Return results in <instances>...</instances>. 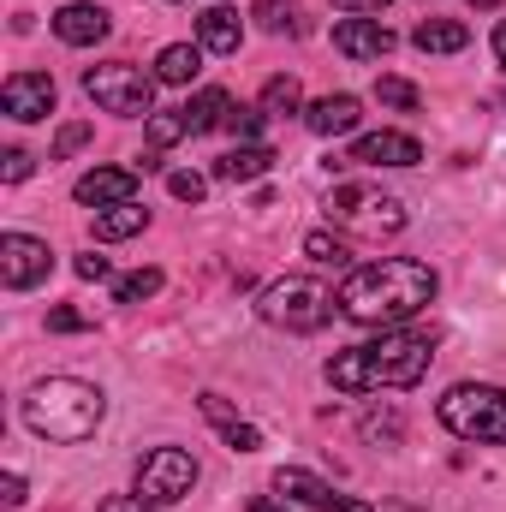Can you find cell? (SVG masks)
<instances>
[{
	"label": "cell",
	"instance_id": "cell-20",
	"mask_svg": "<svg viewBox=\"0 0 506 512\" xmlns=\"http://www.w3.org/2000/svg\"><path fill=\"white\" fill-rule=\"evenodd\" d=\"M411 42H417L423 54H459V48L471 42V30L453 24V18H423V24L411 30Z\"/></svg>",
	"mask_w": 506,
	"mask_h": 512
},
{
	"label": "cell",
	"instance_id": "cell-5",
	"mask_svg": "<svg viewBox=\"0 0 506 512\" xmlns=\"http://www.w3.org/2000/svg\"><path fill=\"white\" fill-rule=\"evenodd\" d=\"M334 292L322 286V280H304V274H286V280H274L268 292H262V322L268 328H286V334H316V328H328V316H334Z\"/></svg>",
	"mask_w": 506,
	"mask_h": 512
},
{
	"label": "cell",
	"instance_id": "cell-19",
	"mask_svg": "<svg viewBox=\"0 0 506 512\" xmlns=\"http://www.w3.org/2000/svg\"><path fill=\"white\" fill-rule=\"evenodd\" d=\"M197 405H203V417L227 435V447H233V453H256V447H262V435H256L251 423H239V417H233V405H227L221 393H203Z\"/></svg>",
	"mask_w": 506,
	"mask_h": 512
},
{
	"label": "cell",
	"instance_id": "cell-27",
	"mask_svg": "<svg viewBox=\"0 0 506 512\" xmlns=\"http://www.w3.org/2000/svg\"><path fill=\"white\" fill-rule=\"evenodd\" d=\"M155 292H161V268H131V274H120V280H114V298H120V304L155 298Z\"/></svg>",
	"mask_w": 506,
	"mask_h": 512
},
{
	"label": "cell",
	"instance_id": "cell-42",
	"mask_svg": "<svg viewBox=\"0 0 506 512\" xmlns=\"http://www.w3.org/2000/svg\"><path fill=\"white\" fill-rule=\"evenodd\" d=\"M471 6H483V12H489V6H501V0H471Z\"/></svg>",
	"mask_w": 506,
	"mask_h": 512
},
{
	"label": "cell",
	"instance_id": "cell-28",
	"mask_svg": "<svg viewBox=\"0 0 506 512\" xmlns=\"http://www.w3.org/2000/svg\"><path fill=\"white\" fill-rule=\"evenodd\" d=\"M256 24H262L268 36H286V30H304V24H298V12H292V0H256Z\"/></svg>",
	"mask_w": 506,
	"mask_h": 512
},
{
	"label": "cell",
	"instance_id": "cell-13",
	"mask_svg": "<svg viewBox=\"0 0 506 512\" xmlns=\"http://www.w3.org/2000/svg\"><path fill=\"white\" fill-rule=\"evenodd\" d=\"M78 203L90 209H120V203H137V173L131 167H96L78 179Z\"/></svg>",
	"mask_w": 506,
	"mask_h": 512
},
{
	"label": "cell",
	"instance_id": "cell-23",
	"mask_svg": "<svg viewBox=\"0 0 506 512\" xmlns=\"http://www.w3.org/2000/svg\"><path fill=\"white\" fill-rule=\"evenodd\" d=\"M203 72V48H191V42H173V48H161V60H155V78L161 84H191Z\"/></svg>",
	"mask_w": 506,
	"mask_h": 512
},
{
	"label": "cell",
	"instance_id": "cell-1",
	"mask_svg": "<svg viewBox=\"0 0 506 512\" xmlns=\"http://www.w3.org/2000/svg\"><path fill=\"white\" fill-rule=\"evenodd\" d=\"M334 298H340V316H346V322L393 328V322H411L417 310H429V298H435V268H429V262H411V256H381V262L352 268Z\"/></svg>",
	"mask_w": 506,
	"mask_h": 512
},
{
	"label": "cell",
	"instance_id": "cell-39",
	"mask_svg": "<svg viewBox=\"0 0 506 512\" xmlns=\"http://www.w3.org/2000/svg\"><path fill=\"white\" fill-rule=\"evenodd\" d=\"M340 12H381V6H393V0H334Z\"/></svg>",
	"mask_w": 506,
	"mask_h": 512
},
{
	"label": "cell",
	"instance_id": "cell-37",
	"mask_svg": "<svg viewBox=\"0 0 506 512\" xmlns=\"http://www.w3.org/2000/svg\"><path fill=\"white\" fill-rule=\"evenodd\" d=\"M102 512H155V507H149L143 495H108V501H102Z\"/></svg>",
	"mask_w": 506,
	"mask_h": 512
},
{
	"label": "cell",
	"instance_id": "cell-25",
	"mask_svg": "<svg viewBox=\"0 0 506 512\" xmlns=\"http://www.w3.org/2000/svg\"><path fill=\"white\" fill-rule=\"evenodd\" d=\"M304 256H310V262H322V268H346V274H352V245H346V239H334V233H322V227H316V233H304Z\"/></svg>",
	"mask_w": 506,
	"mask_h": 512
},
{
	"label": "cell",
	"instance_id": "cell-22",
	"mask_svg": "<svg viewBox=\"0 0 506 512\" xmlns=\"http://www.w3.org/2000/svg\"><path fill=\"white\" fill-rule=\"evenodd\" d=\"M233 108H239V102H233L227 90H203L197 102H185V120H191V137H197V131L227 126V120H233Z\"/></svg>",
	"mask_w": 506,
	"mask_h": 512
},
{
	"label": "cell",
	"instance_id": "cell-18",
	"mask_svg": "<svg viewBox=\"0 0 506 512\" xmlns=\"http://www.w3.org/2000/svg\"><path fill=\"white\" fill-rule=\"evenodd\" d=\"M268 167H274V149H268V143H239V149H227V155L215 161V179L245 185V179H262Z\"/></svg>",
	"mask_w": 506,
	"mask_h": 512
},
{
	"label": "cell",
	"instance_id": "cell-32",
	"mask_svg": "<svg viewBox=\"0 0 506 512\" xmlns=\"http://www.w3.org/2000/svg\"><path fill=\"white\" fill-rule=\"evenodd\" d=\"M48 328H54V334H84V328H90V316H84V310H72V304H60V310H48Z\"/></svg>",
	"mask_w": 506,
	"mask_h": 512
},
{
	"label": "cell",
	"instance_id": "cell-33",
	"mask_svg": "<svg viewBox=\"0 0 506 512\" xmlns=\"http://www.w3.org/2000/svg\"><path fill=\"white\" fill-rule=\"evenodd\" d=\"M0 179H6V185L30 179V155H24V149H6V155H0Z\"/></svg>",
	"mask_w": 506,
	"mask_h": 512
},
{
	"label": "cell",
	"instance_id": "cell-35",
	"mask_svg": "<svg viewBox=\"0 0 506 512\" xmlns=\"http://www.w3.org/2000/svg\"><path fill=\"white\" fill-rule=\"evenodd\" d=\"M78 280H114V262H108V256H78Z\"/></svg>",
	"mask_w": 506,
	"mask_h": 512
},
{
	"label": "cell",
	"instance_id": "cell-40",
	"mask_svg": "<svg viewBox=\"0 0 506 512\" xmlns=\"http://www.w3.org/2000/svg\"><path fill=\"white\" fill-rule=\"evenodd\" d=\"M495 60L506 66V18H501V30H495Z\"/></svg>",
	"mask_w": 506,
	"mask_h": 512
},
{
	"label": "cell",
	"instance_id": "cell-4",
	"mask_svg": "<svg viewBox=\"0 0 506 512\" xmlns=\"http://www.w3.org/2000/svg\"><path fill=\"white\" fill-rule=\"evenodd\" d=\"M435 417L459 435V441H483V447H506V387L489 382H459L441 393Z\"/></svg>",
	"mask_w": 506,
	"mask_h": 512
},
{
	"label": "cell",
	"instance_id": "cell-15",
	"mask_svg": "<svg viewBox=\"0 0 506 512\" xmlns=\"http://www.w3.org/2000/svg\"><path fill=\"white\" fill-rule=\"evenodd\" d=\"M114 24H108V12L102 6H90V0H72V6H60L54 12V36L60 42H72V48H90V42H102Z\"/></svg>",
	"mask_w": 506,
	"mask_h": 512
},
{
	"label": "cell",
	"instance_id": "cell-17",
	"mask_svg": "<svg viewBox=\"0 0 506 512\" xmlns=\"http://www.w3.org/2000/svg\"><path fill=\"white\" fill-rule=\"evenodd\" d=\"M239 42H245V24H239L233 6H209V12L197 18V48H209V54H239Z\"/></svg>",
	"mask_w": 506,
	"mask_h": 512
},
{
	"label": "cell",
	"instance_id": "cell-16",
	"mask_svg": "<svg viewBox=\"0 0 506 512\" xmlns=\"http://www.w3.org/2000/svg\"><path fill=\"white\" fill-rule=\"evenodd\" d=\"M358 120H364L358 96H322V102L304 108V126L316 131V137H346V131H358Z\"/></svg>",
	"mask_w": 506,
	"mask_h": 512
},
{
	"label": "cell",
	"instance_id": "cell-3",
	"mask_svg": "<svg viewBox=\"0 0 506 512\" xmlns=\"http://www.w3.org/2000/svg\"><path fill=\"white\" fill-rule=\"evenodd\" d=\"M108 417V399L96 382H78V376H48L24 393V429L42 435V441H60V447H78L102 429Z\"/></svg>",
	"mask_w": 506,
	"mask_h": 512
},
{
	"label": "cell",
	"instance_id": "cell-26",
	"mask_svg": "<svg viewBox=\"0 0 506 512\" xmlns=\"http://www.w3.org/2000/svg\"><path fill=\"white\" fill-rule=\"evenodd\" d=\"M179 137H191V120H185V108H167V114H149V149L161 155L167 143H179Z\"/></svg>",
	"mask_w": 506,
	"mask_h": 512
},
{
	"label": "cell",
	"instance_id": "cell-30",
	"mask_svg": "<svg viewBox=\"0 0 506 512\" xmlns=\"http://www.w3.org/2000/svg\"><path fill=\"white\" fill-rule=\"evenodd\" d=\"M167 191H173L179 203H203V197H209V179H203V173H167Z\"/></svg>",
	"mask_w": 506,
	"mask_h": 512
},
{
	"label": "cell",
	"instance_id": "cell-11",
	"mask_svg": "<svg viewBox=\"0 0 506 512\" xmlns=\"http://www.w3.org/2000/svg\"><path fill=\"white\" fill-rule=\"evenodd\" d=\"M0 108H6V120H18V126L48 120V114H54V78H48V72H12V78L0 84Z\"/></svg>",
	"mask_w": 506,
	"mask_h": 512
},
{
	"label": "cell",
	"instance_id": "cell-24",
	"mask_svg": "<svg viewBox=\"0 0 506 512\" xmlns=\"http://www.w3.org/2000/svg\"><path fill=\"white\" fill-rule=\"evenodd\" d=\"M298 102H304V90H298V78H268L262 84V96H256V108L268 114V120H286V114H298Z\"/></svg>",
	"mask_w": 506,
	"mask_h": 512
},
{
	"label": "cell",
	"instance_id": "cell-7",
	"mask_svg": "<svg viewBox=\"0 0 506 512\" xmlns=\"http://www.w3.org/2000/svg\"><path fill=\"white\" fill-rule=\"evenodd\" d=\"M84 90L108 114H149V102H155V78H143V66H126V60L90 66L84 72Z\"/></svg>",
	"mask_w": 506,
	"mask_h": 512
},
{
	"label": "cell",
	"instance_id": "cell-10",
	"mask_svg": "<svg viewBox=\"0 0 506 512\" xmlns=\"http://www.w3.org/2000/svg\"><path fill=\"white\" fill-rule=\"evenodd\" d=\"M274 495H286V501H298V507H310V512H376L370 501L334 495L322 477H310V471H298V465H280V471H274Z\"/></svg>",
	"mask_w": 506,
	"mask_h": 512
},
{
	"label": "cell",
	"instance_id": "cell-34",
	"mask_svg": "<svg viewBox=\"0 0 506 512\" xmlns=\"http://www.w3.org/2000/svg\"><path fill=\"white\" fill-rule=\"evenodd\" d=\"M262 120H268L262 108H233V120H227V126H233V131H239V137H245V143H251L256 131H262Z\"/></svg>",
	"mask_w": 506,
	"mask_h": 512
},
{
	"label": "cell",
	"instance_id": "cell-36",
	"mask_svg": "<svg viewBox=\"0 0 506 512\" xmlns=\"http://www.w3.org/2000/svg\"><path fill=\"white\" fill-rule=\"evenodd\" d=\"M364 435L370 441H399V417L387 411V417H364Z\"/></svg>",
	"mask_w": 506,
	"mask_h": 512
},
{
	"label": "cell",
	"instance_id": "cell-41",
	"mask_svg": "<svg viewBox=\"0 0 506 512\" xmlns=\"http://www.w3.org/2000/svg\"><path fill=\"white\" fill-rule=\"evenodd\" d=\"M251 512H280V501H268V495H256V501H251Z\"/></svg>",
	"mask_w": 506,
	"mask_h": 512
},
{
	"label": "cell",
	"instance_id": "cell-14",
	"mask_svg": "<svg viewBox=\"0 0 506 512\" xmlns=\"http://www.w3.org/2000/svg\"><path fill=\"white\" fill-rule=\"evenodd\" d=\"M334 48H340L346 60H381V54L393 48V30H387L381 18H340V24H334Z\"/></svg>",
	"mask_w": 506,
	"mask_h": 512
},
{
	"label": "cell",
	"instance_id": "cell-29",
	"mask_svg": "<svg viewBox=\"0 0 506 512\" xmlns=\"http://www.w3.org/2000/svg\"><path fill=\"white\" fill-rule=\"evenodd\" d=\"M376 102H381V108H399V114H411L423 96H417V84H405V78H381V84H376Z\"/></svg>",
	"mask_w": 506,
	"mask_h": 512
},
{
	"label": "cell",
	"instance_id": "cell-38",
	"mask_svg": "<svg viewBox=\"0 0 506 512\" xmlns=\"http://www.w3.org/2000/svg\"><path fill=\"white\" fill-rule=\"evenodd\" d=\"M6 507H24V477L18 471H6Z\"/></svg>",
	"mask_w": 506,
	"mask_h": 512
},
{
	"label": "cell",
	"instance_id": "cell-6",
	"mask_svg": "<svg viewBox=\"0 0 506 512\" xmlns=\"http://www.w3.org/2000/svg\"><path fill=\"white\" fill-rule=\"evenodd\" d=\"M328 221L340 233H358V239H393L405 227V203L387 197L376 185H334L328 197Z\"/></svg>",
	"mask_w": 506,
	"mask_h": 512
},
{
	"label": "cell",
	"instance_id": "cell-9",
	"mask_svg": "<svg viewBox=\"0 0 506 512\" xmlns=\"http://www.w3.org/2000/svg\"><path fill=\"white\" fill-rule=\"evenodd\" d=\"M48 268H54V251L42 239H30V233H6L0 239V280H6V292H30L36 280H48Z\"/></svg>",
	"mask_w": 506,
	"mask_h": 512
},
{
	"label": "cell",
	"instance_id": "cell-21",
	"mask_svg": "<svg viewBox=\"0 0 506 512\" xmlns=\"http://www.w3.org/2000/svg\"><path fill=\"white\" fill-rule=\"evenodd\" d=\"M149 227V209L143 203H120V209H96V239L102 245H120L131 233H143Z\"/></svg>",
	"mask_w": 506,
	"mask_h": 512
},
{
	"label": "cell",
	"instance_id": "cell-12",
	"mask_svg": "<svg viewBox=\"0 0 506 512\" xmlns=\"http://www.w3.org/2000/svg\"><path fill=\"white\" fill-rule=\"evenodd\" d=\"M346 161H358V167H417L423 161V143L411 131H370V137L352 143Z\"/></svg>",
	"mask_w": 506,
	"mask_h": 512
},
{
	"label": "cell",
	"instance_id": "cell-31",
	"mask_svg": "<svg viewBox=\"0 0 506 512\" xmlns=\"http://www.w3.org/2000/svg\"><path fill=\"white\" fill-rule=\"evenodd\" d=\"M84 143H90V126H84V120H72V126H60V137H54V155H48V161H66V155H78Z\"/></svg>",
	"mask_w": 506,
	"mask_h": 512
},
{
	"label": "cell",
	"instance_id": "cell-8",
	"mask_svg": "<svg viewBox=\"0 0 506 512\" xmlns=\"http://www.w3.org/2000/svg\"><path fill=\"white\" fill-rule=\"evenodd\" d=\"M197 489V459L185 453V447H155V453H143V465H137V495L149 501V507H173V501H185Z\"/></svg>",
	"mask_w": 506,
	"mask_h": 512
},
{
	"label": "cell",
	"instance_id": "cell-2",
	"mask_svg": "<svg viewBox=\"0 0 506 512\" xmlns=\"http://www.w3.org/2000/svg\"><path fill=\"white\" fill-rule=\"evenodd\" d=\"M435 358V334H405V328H381V340L346 346L328 358V387L340 393H381V387H417Z\"/></svg>",
	"mask_w": 506,
	"mask_h": 512
}]
</instances>
